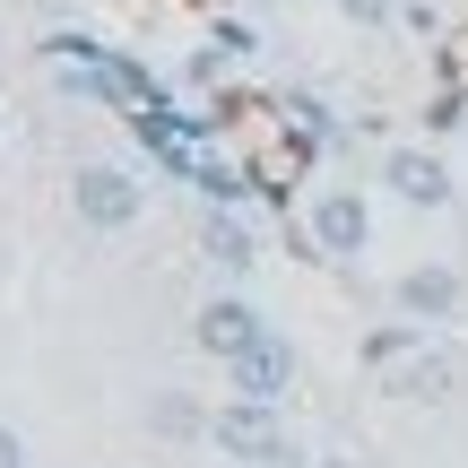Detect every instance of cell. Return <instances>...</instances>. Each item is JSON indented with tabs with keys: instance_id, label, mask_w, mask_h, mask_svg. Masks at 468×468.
I'll list each match as a JSON object with an SVG mask.
<instances>
[{
	"instance_id": "obj_7",
	"label": "cell",
	"mask_w": 468,
	"mask_h": 468,
	"mask_svg": "<svg viewBox=\"0 0 468 468\" xmlns=\"http://www.w3.org/2000/svg\"><path fill=\"white\" fill-rule=\"evenodd\" d=\"M191 338H200V347L226 365V356H243L251 338H269V321L251 313L243 295H208V303H200V321H191Z\"/></svg>"
},
{
	"instance_id": "obj_6",
	"label": "cell",
	"mask_w": 468,
	"mask_h": 468,
	"mask_svg": "<svg viewBox=\"0 0 468 468\" xmlns=\"http://www.w3.org/2000/svg\"><path fill=\"white\" fill-rule=\"evenodd\" d=\"M390 295H399V321H460V269H442V261H417L408 269L399 286H390Z\"/></svg>"
},
{
	"instance_id": "obj_11",
	"label": "cell",
	"mask_w": 468,
	"mask_h": 468,
	"mask_svg": "<svg viewBox=\"0 0 468 468\" xmlns=\"http://www.w3.org/2000/svg\"><path fill=\"white\" fill-rule=\"evenodd\" d=\"M208 261H218V269H251V261H261V251H251V234H243V226L208 218Z\"/></svg>"
},
{
	"instance_id": "obj_2",
	"label": "cell",
	"mask_w": 468,
	"mask_h": 468,
	"mask_svg": "<svg viewBox=\"0 0 468 468\" xmlns=\"http://www.w3.org/2000/svg\"><path fill=\"white\" fill-rule=\"evenodd\" d=\"M69 208H79V226L122 234V226H139V208H148V183H131L122 165H79V183H69Z\"/></svg>"
},
{
	"instance_id": "obj_8",
	"label": "cell",
	"mask_w": 468,
	"mask_h": 468,
	"mask_svg": "<svg viewBox=\"0 0 468 468\" xmlns=\"http://www.w3.org/2000/svg\"><path fill=\"white\" fill-rule=\"evenodd\" d=\"M390 390H399V399H442V390H452V356L417 347L408 365H390Z\"/></svg>"
},
{
	"instance_id": "obj_14",
	"label": "cell",
	"mask_w": 468,
	"mask_h": 468,
	"mask_svg": "<svg viewBox=\"0 0 468 468\" xmlns=\"http://www.w3.org/2000/svg\"><path fill=\"white\" fill-rule=\"evenodd\" d=\"M208 44H218V52H234V61H243V52H261V35H251L243 17H226V27H208Z\"/></svg>"
},
{
	"instance_id": "obj_3",
	"label": "cell",
	"mask_w": 468,
	"mask_h": 468,
	"mask_svg": "<svg viewBox=\"0 0 468 468\" xmlns=\"http://www.w3.org/2000/svg\"><path fill=\"white\" fill-rule=\"evenodd\" d=\"M208 442H218L226 460L261 468V460L286 452V425H278V408H269V399H226L218 417H208Z\"/></svg>"
},
{
	"instance_id": "obj_10",
	"label": "cell",
	"mask_w": 468,
	"mask_h": 468,
	"mask_svg": "<svg viewBox=\"0 0 468 468\" xmlns=\"http://www.w3.org/2000/svg\"><path fill=\"white\" fill-rule=\"evenodd\" d=\"M148 425H156V434H165V442H183V434H208V417H200V408L183 399V390H165V399L148 408Z\"/></svg>"
},
{
	"instance_id": "obj_17",
	"label": "cell",
	"mask_w": 468,
	"mask_h": 468,
	"mask_svg": "<svg viewBox=\"0 0 468 468\" xmlns=\"http://www.w3.org/2000/svg\"><path fill=\"white\" fill-rule=\"evenodd\" d=\"M261 468H303V452H295V442H286V452H278V460H261Z\"/></svg>"
},
{
	"instance_id": "obj_15",
	"label": "cell",
	"mask_w": 468,
	"mask_h": 468,
	"mask_svg": "<svg viewBox=\"0 0 468 468\" xmlns=\"http://www.w3.org/2000/svg\"><path fill=\"white\" fill-rule=\"evenodd\" d=\"M460 122H468V96H460V87H452V96H434V104H425V131H460Z\"/></svg>"
},
{
	"instance_id": "obj_9",
	"label": "cell",
	"mask_w": 468,
	"mask_h": 468,
	"mask_svg": "<svg viewBox=\"0 0 468 468\" xmlns=\"http://www.w3.org/2000/svg\"><path fill=\"white\" fill-rule=\"evenodd\" d=\"M417 347H425L417 321H390V330H373V338H365V365H373V373H390V365H408Z\"/></svg>"
},
{
	"instance_id": "obj_19",
	"label": "cell",
	"mask_w": 468,
	"mask_h": 468,
	"mask_svg": "<svg viewBox=\"0 0 468 468\" xmlns=\"http://www.w3.org/2000/svg\"><path fill=\"white\" fill-rule=\"evenodd\" d=\"M330 468H338V460H330Z\"/></svg>"
},
{
	"instance_id": "obj_16",
	"label": "cell",
	"mask_w": 468,
	"mask_h": 468,
	"mask_svg": "<svg viewBox=\"0 0 468 468\" xmlns=\"http://www.w3.org/2000/svg\"><path fill=\"white\" fill-rule=\"evenodd\" d=\"M0 468H27V442H17V425H0Z\"/></svg>"
},
{
	"instance_id": "obj_5",
	"label": "cell",
	"mask_w": 468,
	"mask_h": 468,
	"mask_svg": "<svg viewBox=\"0 0 468 468\" xmlns=\"http://www.w3.org/2000/svg\"><path fill=\"white\" fill-rule=\"evenodd\" d=\"M382 183H390V200H408V208H452V165H442L434 148H390Z\"/></svg>"
},
{
	"instance_id": "obj_12",
	"label": "cell",
	"mask_w": 468,
	"mask_h": 468,
	"mask_svg": "<svg viewBox=\"0 0 468 468\" xmlns=\"http://www.w3.org/2000/svg\"><path fill=\"white\" fill-rule=\"evenodd\" d=\"M200 191H208V200H243V165H218V156H208V165H200Z\"/></svg>"
},
{
	"instance_id": "obj_4",
	"label": "cell",
	"mask_w": 468,
	"mask_h": 468,
	"mask_svg": "<svg viewBox=\"0 0 468 468\" xmlns=\"http://www.w3.org/2000/svg\"><path fill=\"white\" fill-rule=\"evenodd\" d=\"M226 382H234V399H269V408H278L286 390H295V347H286L278 330L251 338L243 356H226Z\"/></svg>"
},
{
	"instance_id": "obj_18",
	"label": "cell",
	"mask_w": 468,
	"mask_h": 468,
	"mask_svg": "<svg viewBox=\"0 0 468 468\" xmlns=\"http://www.w3.org/2000/svg\"><path fill=\"white\" fill-rule=\"evenodd\" d=\"M251 9H278V0H251Z\"/></svg>"
},
{
	"instance_id": "obj_13",
	"label": "cell",
	"mask_w": 468,
	"mask_h": 468,
	"mask_svg": "<svg viewBox=\"0 0 468 468\" xmlns=\"http://www.w3.org/2000/svg\"><path fill=\"white\" fill-rule=\"evenodd\" d=\"M338 17H347V27H390L399 0H338Z\"/></svg>"
},
{
	"instance_id": "obj_1",
	"label": "cell",
	"mask_w": 468,
	"mask_h": 468,
	"mask_svg": "<svg viewBox=\"0 0 468 468\" xmlns=\"http://www.w3.org/2000/svg\"><path fill=\"white\" fill-rule=\"evenodd\" d=\"M303 234H313L321 261H365V251H373V200H365V191H313Z\"/></svg>"
}]
</instances>
